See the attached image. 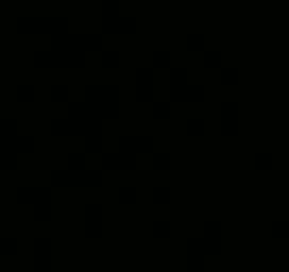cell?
Returning a JSON list of instances; mask_svg holds the SVG:
<instances>
[{
    "instance_id": "1",
    "label": "cell",
    "mask_w": 289,
    "mask_h": 272,
    "mask_svg": "<svg viewBox=\"0 0 289 272\" xmlns=\"http://www.w3.org/2000/svg\"><path fill=\"white\" fill-rule=\"evenodd\" d=\"M85 99L102 119H117L119 116V88L117 85H88Z\"/></svg>"
},
{
    "instance_id": "2",
    "label": "cell",
    "mask_w": 289,
    "mask_h": 272,
    "mask_svg": "<svg viewBox=\"0 0 289 272\" xmlns=\"http://www.w3.org/2000/svg\"><path fill=\"white\" fill-rule=\"evenodd\" d=\"M51 187H102V170H68L57 168L49 173Z\"/></svg>"
},
{
    "instance_id": "3",
    "label": "cell",
    "mask_w": 289,
    "mask_h": 272,
    "mask_svg": "<svg viewBox=\"0 0 289 272\" xmlns=\"http://www.w3.org/2000/svg\"><path fill=\"white\" fill-rule=\"evenodd\" d=\"M68 122L74 128V136H88L91 131H102V116L88 102H71L68 105Z\"/></svg>"
},
{
    "instance_id": "4",
    "label": "cell",
    "mask_w": 289,
    "mask_h": 272,
    "mask_svg": "<svg viewBox=\"0 0 289 272\" xmlns=\"http://www.w3.org/2000/svg\"><path fill=\"white\" fill-rule=\"evenodd\" d=\"M82 216H85L82 236H85V238H102V216H105L102 204H85Z\"/></svg>"
},
{
    "instance_id": "5",
    "label": "cell",
    "mask_w": 289,
    "mask_h": 272,
    "mask_svg": "<svg viewBox=\"0 0 289 272\" xmlns=\"http://www.w3.org/2000/svg\"><path fill=\"white\" fill-rule=\"evenodd\" d=\"M119 151L130 153V156H139V153H150L153 156V136H119Z\"/></svg>"
},
{
    "instance_id": "6",
    "label": "cell",
    "mask_w": 289,
    "mask_h": 272,
    "mask_svg": "<svg viewBox=\"0 0 289 272\" xmlns=\"http://www.w3.org/2000/svg\"><path fill=\"white\" fill-rule=\"evenodd\" d=\"M139 168V156L130 153H102V170H136Z\"/></svg>"
},
{
    "instance_id": "7",
    "label": "cell",
    "mask_w": 289,
    "mask_h": 272,
    "mask_svg": "<svg viewBox=\"0 0 289 272\" xmlns=\"http://www.w3.org/2000/svg\"><path fill=\"white\" fill-rule=\"evenodd\" d=\"M204 258H207L204 238H187V269L190 272H204Z\"/></svg>"
},
{
    "instance_id": "8",
    "label": "cell",
    "mask_w": 289,
    "mask_h": 272,
    "mask_svg": "<svg viewBox=\"0 0 289 272\" xmlns=\"http://www.w3.org/2000/svg\"><path fill=\"white\" fill-rule=\"evenodd\" d=\"M204 249L207 255H221V221H204Z\"/></svg>"
},
{
    "instance_id": "9",
    "label": "cell",
    "mask_w": 289,
    "mask_h": 272,
    "mask_svg": "<svg viewBox=\"0 0 289 272\" xmlns=\"http://www.w3.org/2000/svg\"><path fill=\"white\" fill-rule=\"evenodd\" d=\"M34 272H51V238H34Z\"/></svg>"
},
{
    "instance_id": "10",
    "label": "cell",
    "mask_w": 289,
    "mask_h": 272,
    "mask_svg": "<svg viewBox=\"0 0 289 272\" xmlns=\"http://www.w3.org/2000/svg\"><path fill=\"white\" fill-rule=\"evenodd\" d=\"M221 133L224 136H238V105L235 102L221 105Z\"/></svg>"
},
{
    "instance_id": "11",
    "label": "cell",
    "mask_w": 289,
    "mask_h": 272,
    "mask_svg": "<svg viewBox=\"0 0 289 272\" xmlns=\"http://www.w3.org/2000/svg\"><path fill=\"white\" fill-rule=\"evenodd\" d=\"M14 142H17V119H3L0 122V153H14Z\"/></svg>"
},
{
    "instance_id": "12",
    "label": "cell",
    "mask_w": 289,
    "mask_h": 272,
    "mask_svg": "<svg viewBox=\"0 0 289 272\" xmlns=\"http://www.w3.org/2000/svg\"><path fill=\"white\" fill-rule=\"evenodd\" d=\"M170 97H173V102H198V99H204V88H185V85H173Z\"/></svg>"
},
{
    "instance_id": "13",
    "label": "cell",
    "mask_w": 289,
    "mask_h": 272,
    "mask_svg": "<svg viewBox=\"0 0 289 272\" xmlns=\"http://www.w3.org/2000/svg\"><path fill=\"white\" fill-rule=\"evenodd\" d=\"M46 196H51V187H17V204H37Z\"/></svg>"
},
{
    "instance_id": "14",
    "label": "cell",
    "mask_w": 289,
    "mask_h": 272,
    "mask_svg": "<svg viewBox=\"0 0 289 272\" xmlns=\"http://www.w3.org/2000/svg\"><path fill=\"white\" fill-rule=\"evenodd\" d=\"M34 221H40V224L51 221V196H46V199H40L34 204Z\"/></svg>"
},
{
    "instance_id": "15",
    "label": "cell",
    "mask_w": 289,
    "mask_h": 272,
    "mask_svg": "<svg viewBox=\"0 0 289 272\" xmlns=\"http://www.w3.org/2000/svg\"><path fill=\"white\" fill-rule=\"evenodd\" d=\"M136 99L148 102L150 99V71H139V88H136Z\"/></svg>"
},
{
    "instance_id": "16",
    "label": "cell",
    "mask_w": 289,
    "mask_h": 272,
    "mask_svg": "<svg viewBox=\"0 0 289 272\" xmlns=\"http://www.w3.org/2000/svg\"><path fill=\"white\" fill-rule=\"evenodd\" d=\"M85 153H99L102 156V131H91L85 136Z\"/></svg>"
},
{
    "instance_id": "17",
    "label": "cell",
    "mask_w": 289,
    "mask_h": 272,
    "mask_svg": "<svg viewBox=\"0 0 289 272\" xmlns=\"http://www.w3.org/2000/svg\"><path fill=\"white\" fill-rule=\"evenodd\" d=\"M34 148H37V139L34 136H17V142H14V153H34Z\"/></svg>"
},
{
    "instance_id": "18",
    "label": "cell",
    "mask_w": 289,
    "mask_h": 272,
    "mask_svg": "<svg viewBox=\"0 0 289 272\" xmlns=\"http://www.w3.org/2000/svg\"><path fill=\"white\" fill-rule=\"evenodd\" d=\"M170 164H173L170 153H162V151H156L153 156H150V168H153V170H170Z\"/></svg>"
},
{
    "instance_id": "19",
    "label": "cell",
    "mask_w": 289,
    "mask_h": 272,
    "mask_svg": "<svg viewBox=\"0 0 289 272\" xmlns=\"http://www.w3.org/2000/svg\"><path fill=\"white\" fill-rule=\"evenodd\" d=\"M51 133L54 136H74V128L68 119H51Z\"/></svg>"
},
{
    "instance_id": "20",
    "label": "cell",
    "mask_w": 289,
    "mask_h": 272,
    "mask_svg": "<svg viewBox=\"0 0 289 272\" xmlns=\"http://www.w3.org/2000/svg\"><path fill=\"white\" fill-rule=\"evenodd\" d=\"M150 236H153V238H170V221H167V218H159V221H153V227H150Z\"/></svg>"
},
{
    "instance_id": "21",
    "label": "cell",
    "mask_w": 289,
    "mask_h": 272,
    "mask_svg": "<svg viewBox=\"0 0 289 272\" xmlns=\"http://www.w3.org/2000/svg\"><path fill=\"white\" fill-rule=\"evenodd\" d=\"M68 170H85V151L68 153Z\"/></svg>"
},
{
    "instance_id": "22",
    "label": "cell",
    "mask_w": 289,
    "mask_h": 272,
    "mask_svg": "<svg viewBox=\"0 0 289 272\" xmlns=\"http://www.w3.org/2000/svg\"><path fill=\"white\" fill-rule=\"evenodd\" d=\"M17 156H20V153L3 151V153H0V170H17Z\"/></svg>"
},
{
    "instance_id": "23",
    "label": "cell",
    "mask_w": 289,
    "mask_h": 272,
    "mask_svg": "<svg viewBox=\"0 0 289 272\" xmlns=\"http://www.w3.org/2000/svg\"><path fill=\"white\" fill-rule=\"evenodd\" d=\"M136 199H139V193H136V187H119V201L122 204H136Z\"/></svg>"
},
{
    "instance_id": "24",
    "label": "cell",
    "mask_w": 289,
    "mask_h": 272,
    "mask_svg": "<svg viewBox=\"0 0 289 272\" xmlns=\"http://www.w3.org/2000/svg\"><path fill=\"white\" fill-rule=\"evenodd\" d=\"M17 253V238L6 236V238H0V255H14Z\"/></svg>"
},
{
    "instance_id": "25",
    "label": "cell",
    "mask_w": 289,
    "mask_h": 272,
    "mask_svg": "<svg viewBox=\"0 0 289 272\" xmlns=\"http://www.w3.org/2000/svg\"><path fill=\"white\" fill-rule=\"evenodd\" d=\"M170 187H153V204H170Z\"/></svg>"
},
{
    "instance_id": "26",
    "label": "cell",
    "mask_w": 289,
    "mask_h": 272,
    "mask_svg": "<svg viewBox=\"0 0 289 272\" xmlns=\"http://www.w3.org/2000/svg\"><path fill=\"white\" fill-rule=\"evenodd\" d=\"M255 170H272V153H255Z\"/></svg>"
},
{
    "instance_id": "27",
    "label": "cell",
    "mask_w": 289,
    "mask_h": 272,
    "mask_svg": "<svg viewBox=\"0 0 289 272\" xmlns=\"http://www.w3.org/2000/svg\"><path fill=\"white\" fill-rule=\"evenodd\" d=\"M272 238H289V221H272Z\"/></svg>"
},
{
    "instance_id": "28",
    "label": "cell",
    "mask_w": 289,
    "mask_h": 272,
    "mask_svg": "<svg viewBox=\"0 0 289 272\" xmlns=\"http://www.w3.org/2000/svg\"><path fill=\"white\" fill-rule=\"evenodd\" d=\"M187 133L190 136H204V119H187Z\"/></svg>"
},
{
    "instance_id": "29",
    "label": "cell",
    "mask_w": 289,
    "mask_h": 272,
    "mask_svg": "<svg viewBox=\"0 0 289 272\" xmlns=\"http://www.w3.org/2000/svg\"><path fill=\"white\" fill-rule=\"evenodd\" d=\"M170 116V105L167 102H156L153 105V119H167Z\"/></svg>"
},
{
    "instance_id": "30",
    "label": "cell",
    "mask_w": 289,
    "mask_h": 272,
    "mask_svg": "<svg viewBox=\"0 0 289 272\" xmlns=\"http://www.w3.org/2000/svg\"><path fill=\"white\" fill-rule=\"evenodd\" d=\"M17 99L20 102H31V99H34V88H31V85H20L17 88Z\"/></svg>"
},
{
    "instance_id": "31",
    "label": "cell",
    "mask_w": 289,
    "mask_h": 272,
    "mask_svg": "<svg viewBox=\"0 0 289 272\" xmlns=\"http://www.w3.org/2000/svg\"><path fill=\"white\" fill-rule=\"evenodd\" d=\"M51 99H54V102H65V99H68V88H65V85H54Z\"/></svg>"
},
{
    "instance_id": "32",
    "label": "cell",
    "mask_w": 289,
    "mask_h": 272,
    "mask_svg": "<svg viewBox=\"0 0 289 272\" xmlns=\"http://www.w3.org/2000/svg\"><path fill=\"white\" fill-rule=\"evenodd\" d=\"M221 79H224V85H235L238 74H235V71H224V74H221Z\"/></svg>"
},
{
    "instance_id": "33",
    "label": "cell",
    "mask_w": 289,
    "mask_h": 272,
    "mask_svg": "<svg viewBox=\"0 0 289 272\" xmlns=\"http://www.w3.org/2000/svg\"><path fill=\"white\" fill-rule=\"evenodd\" d=\"M190 49H202V37H190Z\"/></svg>"
},
{
    "instance_id": "34",
    "label": "cell",
    "mask_w": 289,
    "mask_h": 272,
    "mask_svg": "<svg viewBox=\"0 0 289 272\" xmlns=\"http://www.w3.org/2000/svg\"><path fill=\"white\" fill-rule=\"evenodd\" d=\"M105 66H117V54H105Z\"/></svg>"
},
{
    "instance_id": "35",
    "label": "cell",
    "mask_w": 289,
    "mask_h": 272,
    "mask_svg": "<svg viewBox=\"0 0 289 272\" xmlns=\"http://www.w3.org/2000/svg\"><path fill=\"white\" fill-rule=\"evenodd\" d=\"M156 66H167V54H156Z\"/></svg>"
},
{
    "instance_id": "36",
    "label": "cell",
    "mask_w": 289,
    "mask_h": 272,
    "mask_svg": "<svg viewBox=\"0 0 289 272\" xmlns=\"http://www.w3.org/2000/svg\"><path fill=\"white\" fill-rule=\"evenodd\" d=\"M207 66H218V54H210L207 57Z\"/></svg>"
}]
</instances>
